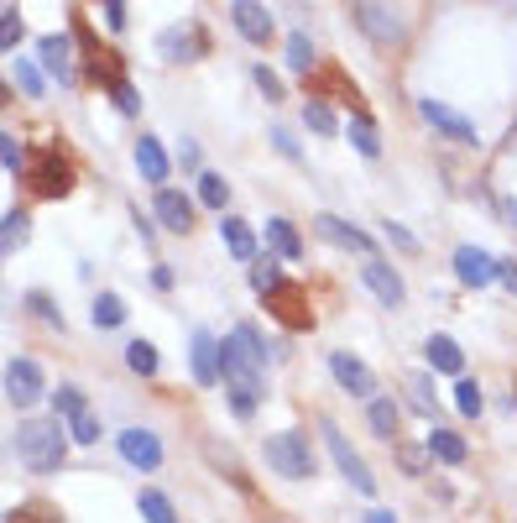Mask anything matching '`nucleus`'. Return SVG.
I'll return each mask as SVG.
<instances>
[{
    "mask_svg": "<svg viewBox=\"0 0 517 523\" xmlns=\"http://www.w3.org/2000/svg\"><path fill=\"white\" fill-rule=\"evenodd\" d=\"M361 523H397V518H392V513H387V508H371V513H366V518H361Z\"/></svg>",
    "mask_w": 517,
    "mask_h": 523,
    "instance_id": "nucleus-53",
    "label": "nucleus"
},
{
    "mask_svg": "<svg viewBox=\"0 0 517 523\" xmlns=\"http://www.w3.org/2000/svg\"><path fill=\"white\" fill-rule=\"evenodd\" d=\"M136 173L147 178V184H168V173H173V157H168V147L157 142V136H141L136 142Z\"/></svg>",
    "mask_w": 517,
    "mask_h": 523,
    "instance_id": "nucleus-18",
    "label": "nucleus"
},
{
    "mask_svg": "<svg viewBox=\"0 0 517 523\" xmlns=\"http://www.w3.org/2000/svg\"><path fill=\"white\" fill-rule=\"evenodd\" d=\"M152 288H157V293H168V288H173V267L152 262Z\"/></svg>",
    "mask_w": 517,
    "mask_h": 523,
    "instance_id": "nucleus-51",
    "label": "nucleus"
},
{
    "mask_svg": "<svg viewBox=\"0 0 517 523\" xmlns=\"http://www.w3.org/2000/svg\"><path fill=\"white\" fill-rule=\"evenodd\" d=\"M423 351H429V367L434 372H444V377H460L465 372V351L455 346L450 335H429V340H423Z\"/></svg>",
    "mask_w": 517,
    "mask_h": 523,
    "instance_id": "nucleus-23",
    "label": "nucleus"
},
{
    "mask_svg": "<svg viewBox=\"0 0 517 523\" xmlns=\"http://www.w3.org/2000/svg\"><path fill=\"white\" fill-rule=\"evenodd\" d=\"M11 79H16L21 95H32V100L47 95V74H42V63H32V58H11Z\"/></svg>",
    "mask_w": 517,
    "mask_h": 523,
    "instance_id": "nucleus-27",
    "label": "nucleus"
},
{
    "mask_svg": "<svg viewBox=\"0 0 517 523\" xmlns=\"http://www.w3.org/2000/svg\"><path fill=\"white\" fill-rule=\"evenodd\" d=\"M303 126H309V131H319V136H335V131H340L335 110H329L324 100H309V105H303Z\"/></svg>",
    "mask_w": 517,
    "mask_h": 523,
    "instance_id": "nucleus-32",
    "label": "nucleus"
},
{
    "mask_svg": "<svg viewBox=\"0 0 517 523\" xmlns=\"http://www.w3.org/2000/svg\"><path fill=\"white\" fill-rule=\"evenodd\" d=\"M27 184H32V194H37V199H63V194H74L79 168H74V157H68V147H63V142L32 147Z\"/></svg>",
    "mask_w": 517,
    "mask_h": 523,
    "instance_id": "nucleus-1",
    "label": "nucleus"
},
{
    "mask_svg": "<svg viewBox=\"0 0 517 523\" xmlns=\"http://www.w3.org/2000/svg\"><path fill=\"white\" fill-rule=\"evenodd\" d=\"M350 16H356V27L366 32V42H376L382 53L408 42V16L397 0H350Z\"/></svg>",
    "mask_w": 517,
    "mask_h": 523,
    "instance_id": "nucleus-2",
    "label": "nucleus"
},
{
    "mask_svg": "<svg viewBox=\"0 0 517 523\" xmlns=\"http://www.w3.org/2000/svg\"><path fill=\"white\" fill-rule=\"evenodd\" d=\"M32 241V210H6V252H21Z\"/></svg>",
    "mask_w": 517,
    "mask_h": 523,
    "instance_id": "nucleus-31",
    "label": "nucleus"
},
{
    "mask_svg": "<svg viewBox=\"0 0 517 523\" xmlns=\"http://www.w3.org/2000/svg\"><path fill=\"white\" fill-rule=\"evenodd\" d=\"M418 110H423V121H429L439 136H450V142H460V147H476V142H481V131L470 126V121L460 116V110L444 105V100H423Z\"/></svg>",
    "mask_w": 517,
    "mask_h": 523,
    "instance_id": "nucleus-15",
    "label": "nucleus"
},
{
    "mask_svg": "<svg viewBox=\"0 0 517 523\" xmlns=\"http://www.w3.org/2000/svg\"><path fill=\"white\" fill-rule=\"evenodd\" d=\"M157 220L168 225L173 236H188L194 231V199L178 194V189H157Z\"/></svg>",
    "mask_w": 517,
    "mask_h": 523,
    "instance_id": "nucleus-17",
    "label": "nucleus"
},
{
    "mask_svg": "<svg viewBox=\"0 0 517 523\" xmlns=\"http://www.w3.org/2000/svg\"><path fill=\"white\" fill-rule=\"evenodd\" d=\"M68 424H74V440H79V445H94V440H100V419H94L89 408H84V414H74Z\"/></svg>",
    "mask_w": 517,
    "mask_h": 523,
    "instance_id": "nucleus-45",
    "label": "nucleus"
},
{
    "mask_svg": "<svg viewBox=\"0 0 517 523\" xmlns=\"http://www.w3.org/2000/svg\"><path fill=\"white\" fill-rule=\"evenodd\" d=\"M136 508H141V518H147V523H178L173 497H168V492H157V487L141 492V497H136Z\"/></svg>",
    "mask_w": 517,
    "mask_h": 523,
    "instance_id": "nucleus-30",
    "label": "nucleus"
},
{
    "mask_svg": "<svg viewBox=\"0 0 517 523\" xmlns=\"http://www.w3.org/2000/svg\"><path fill=\"white\" fill-rule=\"evenodd\" d=\"M429 450H434L439 461H450V466L470 461V445L455 435V429H444V424H434V429H429Z\"/></svg>",
    "mask_w": 517,
    "mask_h": 523,
    "instance_id": "nucleus-25",
    "label": "nucleus"
},
{
    "mask_svg": "<svg viewBox=\"0 0 517 523\" xmlns=\"http://www.w3.org/2000/svg\"><path fill=\"white\" fill-rule=\"evenodd\" d=\"M53 408H58V419H74V414H84V393L74 388V382H63V388L53 393Z\"/></svg>",
    "mask_w": 517,
    "mask_h": 523,
    "instance_id": "nucleus-36",
    "label": "nucleus"
},
{
    "mask_svg": "<svg viewBox=\"0 0 517 523\" xmlns=\"http://www.w3.org/2000/svg\"><path fill=\"white\" fill-rule=\"evenodd\" d=\"M382 236H387V241L397 246V252H408V257L418 252V236L408 231V225H397V220H387V225H382Z\"/></svg>",
    "mask_w": 517,
    "mask_h": 523,
    "instance_id": "nucleus-43",
    "label": "nucleus"
},
{
    "mask_svg": "<svg viewBox=\"0 0 517 523\" xmlns=\"http://www.w3.org/2000/svg\"><path fill=\"white\" fill-rule=\"evenodd\" d=\"M324 450L335 456V471L345 476L350 487H356L361 497H376V476H371V466L361 461V450L345 440V429L335 424V419H324Z\"/></svg>",
    "mask_w": 517,
    "mask_h": 523,
    "instance_id": "nucleus-5",
    "label": "nucleus"
},
{
    "mask_svg": "<svg viewBox=\"0 0 517 523\" xmlns=\"http://www.w3.org/2000/svg\"><path fill=\"white\" fill-rule=\"evenodd\" d=\"M126 367H131L136 377H157V372H162V356H157L152 340H131V346H126Z\"/></svg>",
    "mask_w": 517,
    "mask_h": 523,
    "instance_id": "nucleus-29",
    "label": "nucleus"
},
{
    "mask_svg": "<svg viewBox=\"0 0 517 523\" xmlns=\"http://www.w3.org/2000/svg\"><path fill=\"white\" fill-rule=\"evenodd\" d=\"M319 236L329 241V246H340V252H350V257H376V241L361 231V225H350V220H340V215H319Z\"/></svg>",
    "mask_w": 517,
    "mask_h": 523,
    "instance_id": "nucleus-16",
    "label": "nucleus"
},
{
    "mask_svg": "<svg viewBox=\"0 0 517 523\" xmlns=\"http://www.w3.org/2000/svg\"><path fill=\"white\" fill-rule=\"evenodd\" d=\"M361 283H366V293H371L382 309H397V304L408 299V288H403V278H397V267L382 262V257H366V262H361Z\"/></svg>",
    "mask_w": 517,
    "mask_h": 523,
    "instance_id": "nucleus-10",
    "label": "nucleus"
},
{
    "mask_svg": "<svg viewBox=\"0 0 517 523\" xmlns=\"http://www.w3.org/2000/svg\"><path fill=\"white\" fill-rule=\"evenodd\" d=\"M408 393H413V403L423 408V414H439L434 388H429V372H408Z\"/></svg>",
    "mask_w": 517,
    "mask_h": 523,
    "instance_id": "nucleus-35",
    "label": "nucleus"
},
{
    "mask_svg": "<svg viewBox=\"0 0 517 523\" xmlns=\"http://www.w3.org/2000/svg\"><path fill=\"white\" fill-rule=\"evenodd\" d=\"M115 450H121V461L136 466V471H157L162 466V440L152 429H121L115 435Z\"/></svg>",
    "mask_w": 517,
    "mask_h": 523,
    "instance_id": "nucleus-13",
    "label": "nucleus"
},
{
    "mask_svg": "<svg viewBox=\"0 0 517 523\" xmlns=\"http://www.w3.org/2000/svg\"><path fill=\"white\" fill-rule=\"evenodd\" d=\"M188 372H194L199 388H215V382H225V356H220V340L209 335V330L188 335Z\"/></svg>",
    "mask_w": 517,
    "mask_h": 523,
    "instance_id": "nucleus-9",
    "label": "nucleus"
},
{
    "mask_svg": "<svg viewBox=\"0 0 517 523\" xmlns=\"http://www.w3.org/2000/svg\"><path fill=\"white\" fill-rule=\"evenodd\" d=\"M230 414H235V419H251V414H256V388L230 382Z\"/></svg>",
    "mask_w": 517,
    "mask_h": 523,
    "instance_id": "nucleus-40",
    "label": "nucleus"
},
{
    "mask_svg": "<svg viewBox=\"0 0 517 523\" xmlns=\"http://www.w3.org/2000/svg\"><path fill=\"white\" fill-rule=\"evenodd\" d=\"M267 252L282 257V262H298V257H303V236H298L293 220H282V215L267 220Z\"/></svg>",
    "mask_w": 517,
    "mask_h": 523,
    "instance_id": "nucleus-22",
    "label": "nucleus"
},
{
    "mask_svg": "<svg viewBox=\"0 0 517 523\" xmlns=\"http://www.w3.org/2000/svg\"><path fill=\"white\" fill-rule=\"evenodd\" d=\"M105 21L110 32H126V0H105Z\"/></svg>",
    "mask_w": 517,
    "mask_h": 523,
    "instance_id": "nucleus-50",
    "label": "nucleus"
},
{
    "mask_svg": "<svg viewBox=\"0 0 517 523\" xmlns=\"http://www.w3.org/2000/svg\"><path fill=\"white\" fill-rule=\"evenodd\" d=\"M230 21H235V32H241L251 48H272L277 27H272V16H267L262 0H230Z\"/></svg>",
    "mask_w": 517,
    "mask_h": 523,
    "instance_id": "nucleus-11",
    "label": "nucleus"
},
{
    "mask_svg": "<svg viewBox=\"0 0 517 523\" xmlns=\"http://www.w3.org/2000/svg\"><path fill=\"white\" fill-rule=\"evenodd\" d=\"M110 100H115V105H121V116H141V95H136V89H131L126 79H121V84H115V89H110Z\"/></svg>",
    "mask_w": 517,
    "mask_h": 523,
    "instance_id": "nucleus-46",
    "label": "nucleus"
},
{
    "mask_svg": "<svg viewBox=\"0 0 517 523\" xmlns=\"http://www.w3.org/2000/svg\"><path fill=\"white\" fill-rule=\"evenodd\" d=\"M455 278L465 288H486L491 278H497V262H491L486 252H476V246H460L455 252Z\"/></svg>",
    "mask_w": 517,
    "mask_h": 523,
    "instance_id": "nucleus-20",
    "label": "nucleus"
},
{
    "mask_svg": "<svg viewBox=\"0 0 517 523\" xmlns=\"http://www.w3.org/2000/svg\"><path fill=\"white\" fill-rule=\"evenodd\" d=\"M251 79H256V89H262V100H272V105L282 100V89H288V84H282V79L272 74V68H262V63L251 68Z\"/></svg>",
    "mask_w": 517,
    "mask_h": 523,
    "instance_id": "nucleus-41",
    "label": "nucleus"
},
{
    "mask_svg": "<svg viewBox=\"0 0 517 523\" xmlns=\"http://www.w3.org/2000/svg\"><path fill=\"white\" fill-rule=\"evenodd\" d=\"M262 309L272 314V320L282 330H314V309H309V293H303L298 283H282L272 293H262Z\"/></svg>",
    "mask_w": 517,
    "mask_h": 523,
    "instance_id": "nucleus-7",
    "label": "nucleus"
},
{
    "mask_svg": "<svg viewBox=\"0 0 517 523\" xmlns=\"http://www.w3.org/2000/svg\"><path fill=\"white\" fill-rule=\"evenodd\" d=\"M329 372H335V382L350 393V398H361V403H371L376 398V372L366 367L361 356H350V351H335L329 356Z\"/></svg>",
    "mask_w": 517,
    "mask_h": 523,
    "instance_id": "nucleus-12",
    "label": "nucleus"
},
{
    "mask_svg": "<svg viewBox=\"0 0 517 523\" xmlns=\"http://www.w3.org/2000/svg\"><path fill=\"white\" fill-rule=\"evenodd\" d=\"M262 456H267V466H272L277 476H288V482H309V476L319 471L314 456H309V440H303L298 429H282V435H272V440L262 445Z\"/></svg>",
    "mask_w": 517,
    "mask_h": 523,
    "instance_id": "nucleus-4",
    "label": "nucleus"
},
{
    "mask_svg": "<svg viewBox=\"0 0 517 523\" xmlns=\"http://www.w3.org/2000/svg\"><path fill=\"white\" fill-rule=\"evenodd\" d=\"M79 42H84V74H89L94 84L115 89V84L126 79V63H121V53H110L105 42H100V37H89V32H84Z\"/></svg>",
    "mask_w": 517,
    "mask_h": 523,
    "instance_id": "nucleus-14",
    "label": "nucleus"
},
{
    "mask_svg": "<svg viewBox=\"0 0 517 523\" xmlns=\"http://www.w3.org/2000/svg\"><path fill=\"white\" fill-rule=\"evenodd\" d=\"M502 210H507V220L517 225V199H507V204H502Z\"/></svg>",
    "mask_w": 517,
    "mask_h": 523,
    "instance_id": "nucleus-54",
    "label": "nucleus"
},
{
    "mask_svg": "<svg viewBox=\"0 0 517 523\" xmlns=\"http://www.w3.org/2000/svg\"><path fill=\"white\" fill-rule=\"evenodd\" d=\"M21 42V16H16V6H6V16H0V48H16Z\"/></svg>",
    "mask_w": 517,
    "mask_h": 523,
    "instance_id": "nucleus-48",
    "label": "nucleus"
},
{
    "mask_svg": "<svg viewBox=\"0 0 517 523\" xmlns=\"http://www.w3.org/2000/svg\"><path fill=\"white\" fill-rule=\"evenodd\" d=\"M0 152H6V173H11V178H27V163H32V157L21 152V142H16L11 131H6V142H0Z\"/></svg>",
    "mask_w": 517,
    "mask_h": 523,
    "instance_id": "nucleus-38",
    "label": "nucleus"
},
{
    "mask_svg": "<svg viewBox=\"0 0 517 523\" xmlns=\"http://www.w3.org/2000/svg\"><path fill=\"white\" fill-rule=\"evenodd\" d=\"M16 450L32 471H58L68 461V440H63L58 419H27L16 429Z\"/></svg>",
    "mask_w": 517,
    "mask_h": 523,
    "instance_id": "nucleus-3",
    "label": "nucleus"
},
{
    "mask_svg": "<svg viewBox=\"0 0 517 523\" xmlns=\"http://www.w3.org/2000/svg\"><path fill=\"white\" fill-rule=\"evenodd\" d=\"M455 403H460L465 419H476V414H481V388H476L470 377H460V382H455Z\"/></svg>",
    "mask_w": 517,
    "mask_h": 523,
    "instance_id": "nucleus-37",
    "label": "nucleus"
},
{
    "mask_svg": "<svg viewBox=\"0 0 517 523\" xmlns=\"http://www.w3.org/2000/svg\"><path fill=\"white\" fill-rule=\"evenodd\" d=\"M42 393H47V382H42V367H37V361H32V356H11V361H6V398L32 414Z\"/></svg>",
    "mask_w": 517,
    "mask_h": 523,
    "instance_id": "nucleus-8",
    "label": "nucleus"
},
{
    "mask_svg": "<svg viewBox=\"0 0 517 523\" xmlns=\"http://www.w3.org/2000/svg\"><path fill=\"white\" fill-rule=\"evenodd\" d=\"M27 309H32V314H42V320H47V325H63V314H58V304H53V299H47V293H42V288H37V293H27Z\"/></svg>",
    "mask_w": 517,
    "mask_h": 523,
    "instance_id": "nucleus-47",
    "label": "nucleus"
},
{
    "mask_svg": "<svg viewBox=\"0 0 517 523\" xmlns=\"http://www.w3.org/2000/svg\"><path fill=\"white\" fill-rule=\"evenodd\" d=\"M94 325L100 330H115V325H126V299L121 293H94Z\"/></svg>",
    "mask_w": 517,
    "mask_h": 523,
    "instance_id": "nucleus-28",
    "label": "nucleus"
},
{
    "mask_svg": "<svg viewBox=\"0 0 517 523\" xmlns=\"http://www.w3.org/2000/svg\"><path fill=\"white\" fill-rule=\"evenodd\" d=\"M497 283H502L507 293H517V262H497Z\"/></svg>",
    "mask_w": 517,
    "mask_h": 523,
    "instance_id": "nucleus-52",
    "label": "nucleus"
},
{
    "mask_svg": "<svg viewBox=\"0 0 517 523\" xmlns=\"http://www.w3.org/2000/svg\"><path fill=\"white\" fill-rule=\"evenodd\" d=\"M178 163H183L188 173H204V168H199V163H204V152H199V142H183V147H178Z\"/></svg>",
    "mask_w": 517,
    "mask_h": 523,
    "instance_id": "nucleus-49",
    "label": "nucleus"
},
{
    "mask_svg": "<svg viewBox=\"0 0 517 523\" xmlns=\"http://www.w3.org/2000/svg\"><path fill=\"white\" fill-rule=\"evenodd\" d=\"M288 63L298 68V74H303V68H314V42L303 37V32H293V37H288Z\"/></svg>",
    "mask_w": 517,
    "mask_h": 523,
    "instance_id": "nucleus-39",
    "label": "nucleus"
},
{
    "mask_svg": "<svg viewBox=\"0 0 517 523\" xmlns=\"http://www.w3.org/2000/svg\"><path fill=\"white\" fill-rule=\"evenodd\" d=\"M251 288H256V293H272V288H282V267H277V262H256V272H251Z\"/></svg>",
    "mask_w": 517,
    "mask_h": 523,
    "instance_id": "nucleus-42",
    "label": "nucleus"
},
{
    "mask_svg": "<svg viewBox=\"0 0 517 523\" xmlns=\"http://www.w3.org/2000/svg\"><path fill=\"white\" fill-rule=\"evenodd\" d=\"M220 236H225V246H230L235 262H256V257H262V241H256V231H251L241 215H225L220 220Z\"/></svg>",
    "mask_w": 517,
    "mask_h": 523,
    "instance_id": "nucleus-19",
    "label": "nucleus"
},
{
    "mask_svg": "<svg viewBox=\"0 0 517 523\" xmlns=\"http://www.w3.org/2000/svg\"><path fill=\"white\" fill-rule=\"evenodd\" d=\"M37 53H42V63L53 68V79L58 84H74L79 79V68H74V53H68V37H37Z\"/></svg>",
    "mask_w": 517,
    "mask_h": 523,
    "instance_id": "nucleus-21",
    "label": "nucleus"
},
{
    "mask_svg": "<svg viewBox=\"0 0 517 523\" xmlns=\"http://www.w3.org/2000/svg\"><path fill=\"white\" fill-rule=\"evenodd\" d=\"M366 424H371V435L392 440V435H397V424H403V414H397V403H392V398L376 393V398L366 403Z\"/></svg>",
    "mask_w": 517,
    "mask_h": 523,
    "instance_id": "nucleus-24",
    "label": "nucleus"
},
{
    "mask_svg": "<svg viewBox=\"0 0 517 523\" xmlns=\"http://www.w3.org/2000/svg\"><path fill=\"white\" fill-rule=\"evenodd\" d=\"M199 199L209 204V210H225V204H230V184L220 173H199Z\"/></svg>",
    "mask_w": 517,
    "mask_h": 523,
    "instance_id": "nucleus-34",
    "label": "nucleus"
},
{
    "mask_svg": "<svg viewBox=\"0 0 517 523\" xmlns=\"http://www.w3.org/2000/svg\"><path fill=\"white\" fill-rule=\"evenodd\" d=\"M345 136H350V147H356L361 157H382V136H376V121H371V110H361V116L345 126Z\"/></svg>",
    "mask_w": 517,
    "mask_h": 523,
    "instance_id": "nucleus-26",
    "label": "nucleus"
},
{
    "mask_svg": "<svg viewBox=\"0 0 517 523\" xmlns=\"http://www.w3.org/2000/svg\"><path fill=\"white\" fill-rule=\"evenodd\" d=\"M429 456H434L429 445H397V471H403V476H423V471H429Z\"/></svg>",
    "mask_w": 517,
    "mask_h": 523,
    "instance_id": "nucleus-33",
    "label": "nucleus"
},
{
    "mask_svg": "<svg viewBox=\"0 0 517 523\" xmlns=\"http://www.w3.org/2000/svg\"><path fill=\"white\" fill-rule=\"evenodd\" d=\"M272 147H277L282 157H293V163H303V142H298L288 126H272Z\"/></svg>",
    "mask_w": 517,
    "mask_h": 523,
    "instance_id": "nucleus-44",
    "label": "nucleus"
},
{
    "mask_svg": "<svg viewBox=\"0 0 517 523\" xmlns=\"http://www.w3.org/2000/svg\"><path fill=\"white\" fill-rule=\"evenodd\" d=\"M209 32L199 27V21H178V27L157 32V58L162 63H194V58H209Z\"/></svg>",
    "mask_w": 517,
    "mask_h": 523,
    "instance_id": "nucleus-6",
    "label": "nucleus"
}]
</instances>
